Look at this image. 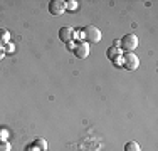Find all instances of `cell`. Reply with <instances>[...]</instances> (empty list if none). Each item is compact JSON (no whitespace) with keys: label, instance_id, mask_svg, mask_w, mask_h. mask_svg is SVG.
<instances>
[{"label":"cell","instance_id":"cell-12","mask_svg":"<svg viewBox=\"0 0 158 151\" xmlns=\"http://www.w3.org/2000/svg\"><path fill=\"white\" fill-rule=\"evenodd\" d=\"M0 39L9 40V32H5V30H0Z\"/></svg>","mask_w":158,"mask_h":151},{"label":"cell","instance_id":"cell-13","mask_svg":"<svg viewBox=\"0 0 158 151\" xmlns=\"http://www.w3.org/2000/svg\"><path fill=\"white\" fill-rule=\"evenodd\" d=\"M2 55H3V54H2V51H0V59H2Z\"/></svg>","mask_w":158,"mask_h":151},{"label":"cell","instance_id":"cell-9","mask_svg":"<svg viewBox=\"0 0 158 151\" xmlns=\"http://www.w3.org/2000/svg\"><path fill=\"white\" fill-rule=\"evenodd\" d=\"M76 9H77L76 0H69V2H66V10H76Z\"/></svg>","mask_w":158,"mask_h":151},{"label":"cell","instance_id":"cell-3","mask_svg":"<svg viewBox=\"0 0 158 151\" xmlns=\"http://www.w3.org/2000/svg\"><path fill=\"white\" fill-rule=\"evenodd\" d=\"M121 57H123L121 64H123V67H125V69H128V71L138 69V66H140V59H138L133 52H126V54H123Z\"/></svg>","mask_w":158,"mask_h":151},{"label":"cell","instance_id":"cell-5","mask_svg":"<svg viewBox=\"0 0 158 151\" xmlns=\"http://www.w3.org/2000/svg\"><path fill=\"white\" fill-rule=\"evenodd\" d=\"M74 54H76V57L79 59H84V57H88L89 55V44L88 42H79L76 47H74Z\"/></svg>","mask_w":158,"mask_h":151},{"label":"cell","instance_id":"cell-8","mask_svg":"<svg viewBox=\"0 0 158 151\" xmlns=\"http://www.w3.org/2000/svg\"><path fill=\"white\" fill-rule=\"evenodd\" d=\"M125 151H141V148L136 141H130L125 145Z\"/></svg>","mask_w":158,"mask_h":151},{"label":"cell","instance_id":"cell-7","mask_svg":"<svg viewBox=\"0 0 158 151\" xmlns=\"http://www.w3.org/2000/svg\"><path fill=\"white\" fill-rule=\"evenodd\" d=\"M106 55H108V59H111V60H114L116 57H121V49L119 47H114V45H113V47H110L106 51Z\"/></svg>","mask_w":158,"mask_h":151},{"label":"cell","instance_id":"cell-4","mask_svg":"<svg viewBox=\"0 0 158 151\" xmlns=\"http://www.w3.org/2000/svg\"><path fill=\"white\" fill-rule=\"evenodd\" d=\"M49 12L52 15H62L66 12V2L64 0H52L49 3Z\"/></svg>","mask_w":158,"mask_h":151},{"label":"cell","instance_id":"cell-1","mask_svg":"<svg viewBox=\"0 0 158 151\" xmlns=\"http://www.w3.org/2000/svg\"><path fill=\"white\" fill-rule=\"evenodd\" d=\"M82 37L86 39L88 44H98L101 40V30L94 25H86L82 29Z\"/></svg>","mask_w":158,"mask_h":151},{"label":"cell","instance_id":"cell-10","mask_svg":"<svg viewBox=\"0 0 158 151\" xmlns=\"http://www.w3.org/2000/svg\"><path fill=\"white\" fill-rule=\"evenodd\" d=\"M0 151H10V143L0 139Z\"/></svg>","mask_w":158,"mask_h":151},{"label":"cell","instance_id":"cell-2","mask_svg":"<svg viewBox=\"0 0 158 151\" xmlns=\"http://www.w3.org/2000/svg\"><path fill=\"white\" fill-rule=\"evenodd\" d=\"M136 47H138V37L135 34H126L119 40V49H125L126 52H133Z\"/></svg>","mask_w":158,"mask_h":151},{"label":"cell","instance_id":"cell-6","mask_svg":"<svg viewBox=\"0 0 158 151\" xmlns=\"http://www.w3.org/2000/svg\"><path fill=\"white\" fill-rule=\"evenodd\" d=\"M73 37H74V29L73 27H61V30H59V39L62 40V42H66V44H69L71 40H73Z\"/></svg>","mask_w":158,"mask_h":151},{"label":"cell","instance_id":"cell-11","mask_svg":"<svg viewBox=\"0 0 158 151\" xmlns=\"http://www.w3.org/2000/svg\"><path fill=\"white\" fill-rule=\"evenodd\" d=\"M35 146H39L42 151H46V148H47V145H46V141H44V139H37V141H35Z\"/></svg>","mask_w":158,"mask_h":151}]
</instances>
